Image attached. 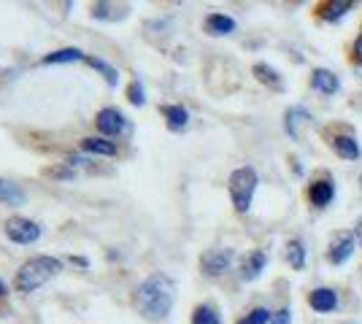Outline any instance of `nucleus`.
Instances as JSON below:
<instances>
[{
  "label": "nucleus",
  "instance_id": "f257e3e1",
  "mask_svg": "<svg viewBox=\"0 0 362 324\" xmlns=\"http://www.w3.org/2000/svg\"><path fill=\"white\" fill-rule=\"evenodd\" d=\"M176 303V284L165 273H151L136 292V306L144 319L149 322H165L168 313Z\"/></svg>",
  "mask_w": 362,
  "mask_h": 324
},
{
  "label": "nucleus",
  "instance_id": "f03ea898",
  "mask_svg": "<svg viewBox=\"0 0 362 324\" xmlns=\"http://www.w3.org/2000/svg\"><path fill=\"white\" fill-rule=\"evenodd\" d=\"M60 270H62V263L57 257H33V260H28V263L16 270V278H14L16 292L22 294L35 292V289L44 287L46 281H52V278L57 276Z\"/></svg>",
  "mask_w": 362,
  "mask_h": 324
},
{
  "label": "nucleus",
  "instance_id": "7ed1b4c3",
  "mask_svg": "<svg viewBox=\"0 0 362 324\" xmlns=\"http://www.w3.org/2000/svg\"><path fill=\"white\" fill-rule=\"evenodd\" d=\"M257 170L243 165V168L233 170L230 173V181H227V189H230V198H233V205L238 214H246L252 208V200H255L257 192Z\"/></svg>",
  "mask_w": 362,
  "mask_h": 324
},
{
  "label": "nucleus",
  "instance_id": "20e7f679",
  "mask_svg": "<svg viewBox=\"0 0 362 324\" xmlns=\"http://www.w3.org/2000/svg\"><path fill=\"white\" fill-rule=\"evenodd\" d=\"M6 235H8V241H14L19 246H28L41 238V224L33 219H25V216H11L6 222Z\"/></svg>",
  "mask_w": 362,
  "mask_h": 324
},
{
  "label": "nucleus",
  "instance_id": "39448f33",
  "mask_svg": "<svg viewBox=\"0 0 362 324\" xmlns=\"http://www.w3.org/2000/svg\"><path fill=\"white\" fill-rule=\"evenodd\" d=\"M230 265H233V248H211L200 257V270L211 278H219L222 273H227Z\"/></svg>",
  "mask_w": 362,
  "mask_h": 324
},
{
  "label": "nucleus",
  "instance_id": "423d86ee",
  "mask_svg": "<svg viewBox=\"0 0 362 324\" xmlns=\"http://www.w3.org/2000/svg\"><path fill=\"white\" fill-rule=\"evenodd\" d=\"M354 248H357V244H354V232L349 230H341L332 235L330 246H327V260H330V265H344L354 254Z\"/></svg>",
  "mask_w": 362,
  "mask_h": 324
},
{
  "label": "nucleus",
  "instance_id": "0eeeda50",
  "mask_svg": "<svg viewBox=\"0 0 362 324\" xmlns=\"http://www.w3.org/2000/svg\"><path fill=\"white\" fill-rule=\"evenodd\" d=\"M308 203L314 205V208H327L335 198V184H332L330 176H322V179H314L311 184H308Z\"/></svg>",
  "mask_w": 362,
  "mask_h": 324
},
{
  "label": "nucleus",
  "instance_id": "6e6552de",
  "mask_svg": "<svg viewBox=\"0 0 362 324\" xmlns=\"http://www.w3.org/2000/svg\"><path fill=\"white\" fill-rule=\"evenodd\" d=\"M98 130L106 136V138H111V136H119L122 130H124V116H122V111H117V108H103L100 114H98Z\"/></svg>",
  "mask_w": 362,
  "mask_h": 324
},
{
  "label": "nucleus",
  "instance_id": "1a4fd4ad",
  "mask_svg": "<svg viewBox=\"0 0 362 324\" xmlns=\"http://www.w3.org/2000/svg\"><path fill=\"white\" fill-rule=\"evenodd\" d=\"M308 306L317 311V313H332L338 308V292L330 287H319L308 294Z\"/></svg>",
  "mask_w": 362,
  "mask_h": 324
},
{
  "label": "nucleus",
  "instance_id": "9d476101",
  "mask_svg": "<svg viewBox=\"0 0 362 324\" xmlns=\"http://www.w3.org/2000/svg\"><path fill=\"white\" fill-rule=\"evenodd\" d=\"M308 122H311V114H308L303 106L287 108V114H284V130H287L289 138H300L303 127H305Z\"/></svg>",
  "mask_w": 362,
  "mask_h": 324
},
{
  "label": "nucleus",
  "instance_id": "9b49d317",
  "mask_svg": "<svg viewBox=\"0 0 362 324\" xmlns=\"http://www.w3.org/2000/svg\"><path fill=\"white\" fill-rule=\"evenodd\" d=\"M265 265H268V254L262 248H255L252 254H246V260L241 263V278L243 281H255L265 270Z\"/></svg>",
  "mask_w": 362,
  "mask_h": 324
},
{
  "label": "nucleus",
  "instance_id": "f8f14e48",
  "mask_svg": "<svg viewBox=\"0 0 362 324\" xmlns=\"http://www.w3.org/2000/svg\"><path fill=\"white\" fill-rule=\"evenodd\" d=\"M332 152L338 157H344V160H349V162H354V160H360L362 157V149L360 143L354 140V136H349V133H344V136H335V138L330 140Z\"/></svg>",
  "mask_w": 362,
  "mask_h": 324
},
{
  "label": "nucleus",
  "instance_id": "ddd939ff",
  "mask_svg": "<svg viewBox=\"0 0 362 324\" xmlns=\"http://www.w3.org/2000/svg\"><path fill=\"white\" fill-rule=\"evenodd\" d=\"M311 87L322 95H335L341 90V81H338V76H335L332 71H327V68H317V71L311 73Z\"/></svg>",
  "mask_w": 362,
  "mask_h": 324
},
{
  "label": "nucleus",
  "instance_id": "4468645a",
  "mask_svg": "<svg viewBox=\"0 0 362 324\" xmlns=\"http://www.w3.org/2000/svg\"><path fill=\"white\" fill-rule=\"evenodd\" d=\"M354 8V3H346V0H332V3H319L317 6V16L325 19V22H338L344 19Z\"/></svg>",
  "mask_w": 362,
  "mask_h": 324
},
{
  "label": "nucleus",
  "instance_id": "2eb2a0df",
  "mask_svg": "<svg viewBox=\"0 0 362 324\" xmlns=\"http://www.w3.org/2000/svg\"><path fill=\"white\" fill-rule=\"evenodd\" d=\"M163 116H165L168 130H173V133L187 130V124H189V114L184 106H163Z\"/></svg>",
  "mask_w": 362,
  "mask_h": 324
},
{
  "label": "nucleus",
  "instance_id": "dca6fc26",
  "mask_svg": "<svg viewBox=\"0 0 362 324\" xmlns=\"http://www.w3.org/2000/svg\"><path fill=\"white\" fill-rule=\"evenodd\" d=\"M235 30V19L227 14H209L206 16V32L211 35H230Z\"/></svg>",
  "mask_w": 362,
  "mask_h": 324
},
{
  "label": "nucleus",
  "instance_id": "f3484780",
  "mask_svg": "<svg viewBox=\"0 0 362 324\" xmlns=\"http://www.w3.org/2000/svg\"><path fill=\"white\" fill-rule=\"evenodd\" d=\"M81 149L90 152V155H103V157H114L117 155V143L106 138H84L81 140Z\"/></svg>",
  "mask_w": 362,
  "mask_h": 324
},
{
  "label": "nucleus",
  "instance_id": "a211bd4d",
  "mask_svg": "<svg viewBox=\"0 0 362 324\" xmlns=\"http://www.w3.org/2000/svg\"><path fill=\"white\" fill-rule=\"evenodd\" d=\"M255 76L262 81V84H268L273 90H284V81L279 76V71H273L271 65H265V62H257L255 65Z\"/></svg>",
  "mask_w": 362,
  "mask_h": 324
},
{
  "label": "nucleus",
  "instance_id": "6ab92c4d",
  "mask_svg": "<svg viewBox=\"0 0 362 324\" xmlns=\"http://www.w3.org/2000/svg\"><path fill=\"white\" fill-rule=\"evenodd\" d=\"M287 263L295 268V270H303L305 268V246H303V241L298 238H292L287 244Z\"/></svg>",
  "mask_w": 362,
  "mask_h": 324
},
{
  "label": "nucleus",
  "instance_id": "aec40b11",
  "mask_svg": "<svg viewBox=\"0 0 362 324\" xmlns=\"http://www.w3.org/2000/svg\"><path fill=\"white\" fill-rule=\"evenodd\" d=\"M84 60V52L81 49H60V52H52L44 57V65H57V62H78Z\"/></svg>",
  "mask_w": 362,
  "mask_h": 324
},
{
  "label": "nucleus",
  "instance_id": "412c9836",
  "mask_svg": "<svg viewBox=\"0 0 362 324\" xmlns=\"http://www.w3.org/2000/svg\"><path fill=\"white\" fill-rule=\"evenodd\" d=\"M22 200H25V192H22V189H19L16 184H11V181L0 179V203H8V205H19Z\"/></svg>",
  "mask_w": 362,
  "mask_h": 324
},
{
  "label": "nucleus",
  "instance_id": "4be33fe9",
  "mask_svg": "<svg viewBox=\"0 0 362 324\" xmlns=\"http://www.w3.org/2000/svg\"><path fill=\"white\" fill-rule=\"evenodd\" d=\"M124 14H127V8H117V6H111V3H95V6H92V16H95V19H108V22H114V19H122Z\"/></svg>",
  "mask_w": 362,
  "mask_h": 324
},
{
  "label": "nucleus",
  "instance_id": "5701e85b",
  "mask_svg": "<svg viewBox=\"0 0 362 324\" xmlns=\"http://www.w3.org/2000/svg\"><path fill=\"white\" fill-rule=\"evenodd\" d=\"M192 324H222V319L214 306H197L192 311Z\"/></svg>",
  "mask_w": 362,
  "mask_h": 324
},
{
  "label": "nucleus",
  "instance_id": "b1692460",
  "mask_svg": "<svg viewBox=\"0 0 362 324\" xmlns=\"http://www.w3.org/2000/svg\"><path fill=\"white\" fill-rule=\"evenodd\" d=\"M87 62H90L92 68H98V71L106 76V81L111 84V87H117V84H119V71H117V68H111V65H108V62H103L100 57H90Z\"/></svg>",
  "mask_w": 362,
  "mask_h": 324
},
{
  "label": "nucleus",
  "instance_id": "393cba45",
  "mask_svg": "<svg viewBox=\"0 0 362 324\" xmlns=\"http://www.w3.org/2000/svg\"><path fill=\"white\" fill-rule=\"evenodd\" d=\"M271 316L273 313L268 308H255L249 311L238 324H271Z\"/></svg>",
  "mask_w": 362,
  "mask_h": 324
},
{
  "label": "nucleus",
  "instance_id": "a878e982",
  "mask_svg": "<svg viewBox=\"0 0 362 324\" xmlns=\"http://www.w3.org/2000/svg\"><path fill=\"white\" fill-rule=\"evenodd\" d=\"M127 100H130L133 106H144V103H146V97H144V87H141L138 81L130 84V90H127Z\"/></svg>",
  "mask_w": 362,
  "mask_h": 324
},
{
  "label": "nucleus",
  "instance_id": "bb28decb",
  "mask_svg": "<svg viewBox=\"0 0 362 324\" xmlns=\"http://www.w3.org/2000/svg\"><path fill=\"white\" fill-rule=\"evenodd\" d=\"M292 322V313H289V308H281V311H276L271 316V324H289Z\"/></svg>",
  "mask_w": 362,
  "mask_h": 324
},
{
  "label": "nucleus",
  "instance_id": "cd10ccee",
  "mask_svg": "<svg viewBox=\"0 0 362 324\" xmlns=\"http://www.w3.org/2000/svg\"><path fill=\"white\" fill-rule=\"evenodd\" d=\"M351 60L357 62V65H362V32L354 38V47H351Z\"/></svg>",
  "mask_w": 362,
  "mask_h": 324
},
{
  "label": "nucleus",
  "instance_id": "c85d7f7f",
  "mask_svg": "<svg viewBox=\"0 0 362 324\" xmlns=\"http://www.w3.org/2000/svg\"><path fill=\"white\" fill-rule=\"evenodd\" d=\"M49 173H52V176H57V179H74V176H76V173H74V170H49Z\"/></svg>",
  "mask_w": 362,
  "mask_h": 324
},
{
  "label": "nucleus",
  "instance_id": "c756f323",
  "mask_svg": "<svg viewBox=\"0 0 362 324\" xmlns=\"http://www.w3.org/2000/svg\"><path fill=\"white\" fill-rule=\"evenodd\" d=\"M354 235L360 238V246H362V216L357 219V227H354Z\"/></svg>",
  "mask_w": 362,
  "mask_h": 324
},
{
  "label": "nucleus",
  "instance_id": "7c9ffc66",
  "mask_svg": "<svg viewBox=\"0 0 362 324\" xmlns=\"http://www.w3.org/2000/svg\"><path fill=\"white\" fill-rule=\"evenodd\" d=\"M6 297V287H3V281H0V300Z\"/></svg>",
  "mask_w": 362,
  "mask_h": 324
},
{
  "label": "nucleus",
  "instance_id": "2f4dec72",
  "mask_svg": "<svg viewBox=\"0 0 362 324\" xmlns=\"http://www.w3.org/2000/svg\"><path fill=\"white\" fill-rule=\"evenodd\" d=\"M360 184H362V176H360Z\"/></svg>",
  "mask_w": 362,
  "mask_h": 324
}]
</instances>
